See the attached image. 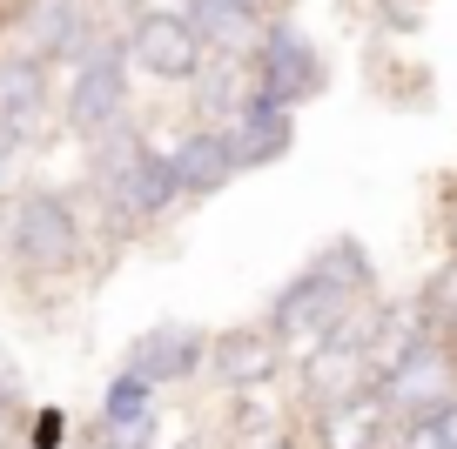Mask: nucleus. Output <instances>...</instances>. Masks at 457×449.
I'll list each match as a JSON object with an SVG mask.
<instances>
[{"mask_svg":"<svg viewBox=\"0 0 457 449\" xmlns=\"http://www.w3.org/2000/svg\"><path fill=\"white\" fill-rule=\"evenodd\" d=\"M41 182V155H34L28 141H14L7 127H0V208L14 195H28V188Z\"/></svg>","mask_w":457,"mask_h":449,"instance_id":"obj_20","label":"nucleus"},{"mask_svg":"<svg viewBox=\"0 0 457 449\" xmlns=\"http://www.w3.org/2000/svg\"><path fill=\"white\" fill-rule=\"evenodd\" d=\"M81 195L95 208V228L108 241V255H129L142 241L169 235L182 222V195L169 182V161H162V141L148 121L114 127L108 141L81 148Z\"/></svg>","mask_w":457,"mask_h":449,"instance_id":"obj_2","label":"nucleus"},{"mask_svg":"<svg viewBox=\"0 0 457 449\" xmlns=\"http://www.w3.org/2000/svg\"><path fill=\"white\" fill-rule=\"evenodd\" d=\"M121 54H129L135 87L175 101V108H182V94L195 87L202 61H209L202 41H195V28H188L175 7H135V14L121 20Z\"/></svg>","mask_w":457,"mask_h":449,"instance_id":"obj_5","label":"nucleus"},{"mask_svg":"<svg viewBox=\"0 0 457 449\" xmlns=\"http://www.w3.org/2000/svg\"><path fill=\"white\" fill-rule=\"evenodd\" d=\"M121 369L142 376L148 389H162V396L202 389V376H209V329L202 322H148L142 336H129Z\"/></svg>","mask_w":457,"mask_h":449,"instance_id":"obj_9","label":"nucleus"},{"mask_svg":"<svg viewBox=\"0 0 457 449\" xmlns=\"http://www.w3.org/2000/svg\"><path fill=\"white\" fill-rule=\"evenodd\" d=\"M249 101H256V68H249V61H215L209 54L175 114H182V121H202V127H222L228 114H243Z\"/></svg>","mask_w":457,"mask_h":449,"instance_id":"obj_16","label":"nucleus"},{"mask_svg":"<svg viewBox=\"0 0 457 449\" xmlns=\"http://www.w3.org/2000/svg\"><path fill=\"white\" fill-rule=\"evenodd\" d=\"M162 409H169V396H162V389H148V382L129 376V369H114V376L101 382L95 416H87V422H101V429H135V422H155Z\"/></svg>","mask_w":457,"mask_h":449,"instance_id":"obj_17","label":"nucleus"},{"mask_svg":"<svg viewBox=\"0 0 457 449\" xmlns=\"http://www.w3.org/2000/svg\"><path fill=\"white\" fill-rule=\"evenodd\" d=\"M249 68H256V94L276 101V108H289V114H303L329 87V54L310 41V28H303L296 14H270Z\"/></svg>","mask_w":457,"mask_h":449,"instance_id":"obj_7","label":"nucleus"},{"mask_svg":"<svg viewBox=\"0 0 457 449\" xmlns=\"http://www.w3.org/2000/svg\"><path fill=\"white\" fill-rule=\"evenodd\" d=\"M175 14L195 28L202 54H215V61H256V41L270 28V14H256L243 0H175Z\"/></svg>","mask_w":457,"mask_h":449,"instance_id":"obj_15","label":"nucleus"},{"mask_svg":"<svg viewBox=\"0 0 457 449\" xmlns=\"http://www.w3.org/2000/svg\"><path fill=\"white\" fill-rule=\"evenodd\" d=\"M222 141H228V161H236V175L276 168V161L296 148V114L256 94L243 114H228V121H222Z\"/></svg>","mask_w":457,"mask_h":449,"instance_id":"obj_14","label":"nucleus"},{"mask_svg":"<svg viewBox=\"0 0 457 449\" xmlns=\"http://www.w3.org/2000/svg\"><path fill=\"white\" fill-rule=\"evenodd\" d=\"M114 255L95 228L81 182H34L0 208V282L7 289H41L61 295L74 282L101 275Z\"/></svg>","mask_w":457,"mask_h":449,"instance_id":"obj_1","label":"nucleus"},{"mask_svg":"<svg viewBox=\"0 0 457 449\" xmlns=\"http://www.w3.org/2000/svg\"><path fill=\"white\" fill-rule=\"evenodd\" d=\"M390 409L377 389H357L343 403H323V409H303L296 416V436L303 449H390Z\"/></svg>","mask_w":457,"mask_h":449,"instance_id":"obj_13","label":"nucleus"},{"mask_svg":"<svg viewBox=\"0 0 457 449\" xmlns=\"http://www.w3.org/2000/svg\"><path fill=\"white\" fill-rule=\"evenodd\" d=\"M0 396H34V389H28V369L14 363V349H7V342H0Z\"/></svg>","mask_w":457,"mask_h":449,"instance_id":"obj_23","label":"nucleus"},{"mask_svg":"<svg viewBox=\"0 0 457 449\" xmlns=\"http://www.w3.org/2000/svg\"><path fill=\"white\" fill-rule=\"evenodd\" d=\"M21 449H74V409L68 403H34L21 422Z\"/></svg>","mask_w":457,"mask_h":449,"instance_id":"obj_19","label":"nucleus"},{"mask_svg":"<svg viewBox=\"0 0 457 449\" xmlns=\"http://www.w3.org/2000/svg\"><path fill=\"white\" fill-rule=\"evenodd\" d=\"M363 302H377V262H370V249H363L357 235H329L323 249H316L310 262H303L296 275L262 302L256 322L283 342L289 369H296L303 355L323 349V342L337 336Z\"/></svg>","mask_w":457,"mask_h":449,"instance_id":"obj_3","label":"nucleus"},{"mask_svg":"<svg viewBox=\"0 0 457 449\" xmlns=\"http://www.w3.org/2000/svg\"><path fill=\"white\" fill-rule=\"evenodd\" d=\"M108 28L95 0H7L0 7V47L41 61V68H68L95 34Z\"/></svg>","mask_w":457,"mask_h":449,"instance_id":"obj_6","label":"nucleus"},{"mask_svg":"<svg viewBox=\"0 0 457 449\" xmlns=\"http://www.w3.org/2000/svg\"><path fill=\"white\" fill-rule=\"evenodd\" d=\"M0 127L14 141H28L34 155L47 161V148L61 141V121H54V68L0 47Z\"/></svg>","mask_w":457,"mask_h":449,"instance_id":"obj_12","label":"nucleus"},{"mask_svg":"<svg viewBox=\"0 0 457 449\" xmlns=\"http://www.w3.org/2000/svg\"><path fill=\"white\" fill-rule=\"evenodd\" d=\"M0 7H7V0H0Z\"/></svg>","mask_w":457,"mask_h":449,"instance_id":"obj_26","label":"nucleus"},{"mask_svg":"<svg viewBox=\"0 0 457 449\" xmlns=\"http://www.w3.org/2000/svg\"><path fill=\"white\" fill-rule=\"evenodd\" d=\"M243 7H256V14H289V0H243Z\"/></svg>","mask_w":457,"mask_h":449,"instance_id":"obj_24","label":"nucleus"},{"mask_svg":"<svg viewBox=\"0 0 457 449\" xmlns=\"http://www.w3.org/2000/svg\"><path fill=\"white\" fill-rule=\"evenodd\" d=\"M256 449H303V436L289 429V436H276V443H256Z\"/></svg>","mask_w":457,"mask_h":449,"instance_id":"obj_25","label":"nucleus"},{"mask_svg":"<svg viewBox=\"0 0 457 449\" xmlns=\"http://www.w3.org/2000/svg\"><path fill=\"white\" fill-rule=\"evenodd\" d=\"M54 121H61V141H68V148H95L114 127L142 121V87H135V74H129L121 28H114V20L54 74Z\"/></svg>","mask_w":457,"mask_h":449,"instance_id":"obj_4","label":"nucleus"},{"mask_svg":"<svg viewBox=\"0 0 457 449\" xmlns=\"http://www.w3.org/2000/svg\"><path fill=\"white\" fill-rule=\"evenodd\" d=\"M34 396H0V449H21V422H28Z\"/></svg>","mask_w":457,"mask_h":449,"instance_id":"obj_22","label":"nucleus"},{"mask_svg":"<svg viewBox=\"0 0 457 449\" xmlns=\"http://www.w3.org/2000/svg\"><path fill=\"white\" fill-rule=\"evenodd\" d=\"M377 396H384L390 422H417V416L451 409L457 403V342L424 336L397 369H390V376H377Z\"/></svg>","mask_w":457,"mask_h":449,"instance_id":"obj_10","label":"nucleus"},{"mask_svg":"<svg viewBox=\"0 0 457 449\" xmlns=\"http://www.w3.org/2000/svg\"><path fill=\"white\" fill-rule=\"evenodd\" d=\"M202 382H209L222 403L283 389L289 382V355H283V342H276L262 322H228V329H209V376Z\"/></svg>","mask_w":457,"mask_h":449,"instance_id":"obj_8","label":"nucleus"},{"mask_svg":"<svg viewBox=\"0 0 457 449\" xmlns=\"http://www.w3.org/2000/svg\"><path fill=\"white\" fill-rule=\"evenodd\" d=\"M390 449H457V403L437 409V416H417L390 429Z\"/></svg>","mask_w":457,"mask_h":449,"instance_id":"obj_21","label":"nucleus"},{"mask_svg":"<svg viewBox=\"0 0 457 449\" xmlns=\"http://www.w3.org/2000/svg\"><path fill=\"white\" fill-rule=\"evenodd\" d=\"M417 302H424V322L437 329L444 342H457V249H451V255H444V262L424 275Z\"/></svg>","mask_w":457,"mask_h":449,"instance_id":"obj_18","label":"nucleus"},{"mask_svg":"<svg viewBox=\"0 0 457 449\" xmlns=\"http://www.w3.org/2000/svg\"><path fill=\"white\" fill-rule=\"evenodd\" d=\"M155 141H162V161H169V182H175V195H182V208H202V201H215L228 182H243L236 161H228L222 127H202V121H182V114H175V135H155Z\"/></svg>","mask_w":457,"mask_h":449,"instance_id":"obj_11","label":"nucleus"}]
</instances>
